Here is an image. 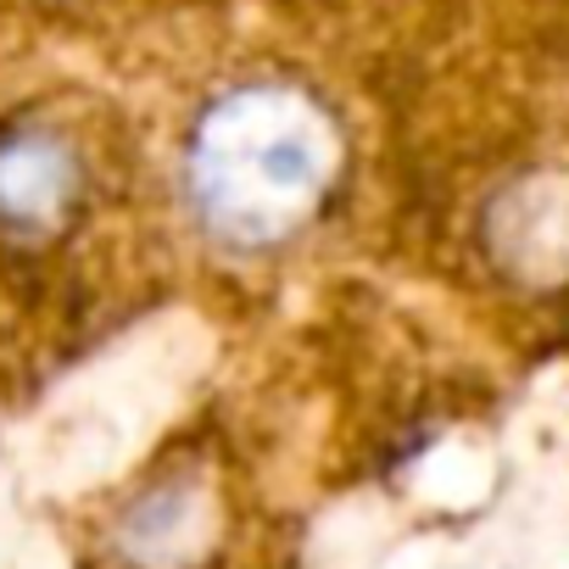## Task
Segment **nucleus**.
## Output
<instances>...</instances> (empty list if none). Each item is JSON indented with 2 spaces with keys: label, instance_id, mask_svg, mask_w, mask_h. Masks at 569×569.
I'll use <instances>...</instances> for the list:
<instances>
[{
  "label": "nucleus",
  "instance_id": "obj_1",
  "mask_svg": "<svg viewBox=\"0 0 569 569\" xmlns=\"http://www.w3.org/2000/svg\"><path fill=\"white\" fill-rule=\"evenodd\" d=\"M341 173V134L302 84L251 79L223 90L184 151L196 218L234 251L291 240L319 218Z\"/></svg>",
  "mask_w": 569,
  "mask_h": 569
},
{
  "label": "nucleus",
  "instance_id": "obj_2",
  "mask_svg": "<svg viewBox=\"0 0 569 569\" xmlns=\"http://www.w3.org/2000/svg\"><path fill=\"white\" fill-rule=\"evenodd\" d=\"M90 196L84 146L40 118L0 129V234L18 246L57 240Z\"/></svg>",
  "mask_w": 569,
  "mask_h": 569
},
{
  "label": "nucleus",
  "instance_id": "obj_3",
  "mask_svg": "<svg viewBox=\"0 0 569 569\" xmlns=\"http://www.w3.org/2000/svg\"><path fill=\"white\" fill-rule=\"evenodd\" d=\"M218 486L207 469H168L123 502L112 552L129 569H201L218 547Z\"/></svg>",
  "mask_w": 569,
  "mask_h": 569
}]
</instances>
